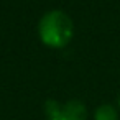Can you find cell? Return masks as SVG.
<instances>
[{
  "label": "cell",
  "instance_id": "1",
  "mask_svg": "<svg viewBox=\"0 0 120 120\" xmlns=\"http://www.w3.org/2000/svg\"><path fill=\"white\" fill-rule=\"evenodd\" d=\"M38 36L41 43L53 49L68 46L74 36V23L63 10H49L38 22Z\"/></svg>",
  "mask_w": 120,
  "mask_h": 120
},
{
  "label": "cell",
  "instance_id": "2",
  "mask_svg": "<svg viewBox=\"0 0 120 120\" xmlns=\"http://www.w3.org/2000/svg\"><path fill=\"white\" fill-rule=\"evenodd\" d=\"M48 120H86L87 109L81 100H68L59 104L56 100H48L45 105Z\"/></svg>",
  "mask_w": 120,
  "mask_h": 120
},
{
  "label": "cell",
  "instance_id": "3",
  "mask_svg": "<svg viewBox=\"0 0 120 120\" xmlns=\"http://www.w3.org/2000/svg\"><path fill=\"white\" fill-rule=\"evenodd\" d=\"M94 120H118V112L110 104H100L94 112Z\"/></svg>",
  "mask_w": 120,
  "mask_h": 120
},
{
  "label": "cell",
  "instance_id": "4",
  "mask_svg": "<svg viewBox=\"0 0 120 120\" xmlns=\"http://www.w3.org/2000/svg\"><path fill=\"white\" fill-rule=\"evenodd\" d=\"M118 107H120V95H118Z\"/></svg>",
  "mask_w": 120,
  "mask_h": 120
}]
</instances>
